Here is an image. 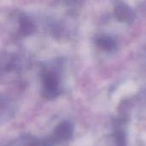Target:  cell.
I'll return each instance as SVG.
<instances>
[{
  "label": "cell",
  "instance_id": "obj_4",
  "mask_svg": "<svg viewBox=\"0 0 146 146\" xmlns=\"http://www.w3.org/2000/svg\"><path fill=\"white\" fill-rule=\"evenodd\" d=\"M98 146H127V134L125 129L118 127L108 137L102 139Z\"/></svg>",
  "mask_w": 146,
  "mask_h": 146
},
{
  "label": "cell",
  "instance_id": "obj_1",
  "mask_svg": "<svg viewBox=\"0 0 146 146\" xmlns=\"http://www.w3.org/2000/svg\"><path fill=\"white\" fill-rule=\"evenodd\" d=\"M61 72L54 64L44 68L41 72V93L47 99H53L61 93Z\"/></svg>",
  "mask_w": 146,
  "mask_h": 146
},
{
  "label": "cell",
  "instance_id": "obj_5",
  "mask_svg": "<svg viewBox=\"0 0 146 146\" xmlns=\"http://www.w3.org/2000/svg\"><path fill=\"white\" fill-rule=\"evenodd\" d=\"M4 146H50L45 140H40L31 135H21L14 139L11 143Z\"/></svg>",
  "mask_w": 146,
  "mask_h": 146
},
{
  "label": "cell",
  "instance_id": "obj_2",
  "mask_svg": "<svg viewBox=\"0 0 146 146\" xmlns=\"http://www.w3.org/2000/svg\"><path fill=\"white\" fill-rule=\"evenodd\" d=\"M74 134V125L69 121H62L59 122L50 135V138L46 139L50 146L61 145L69 141Z\"/></svg>",
  "mask_w": 146,
  "mask_h": 146
},
{
  "label": "cell",
  "instance_id": "obj_6",
  "mask_svg": "<svg viewBox=\"0 0 146 146\" xmlns=\"http://www.w3.org/2000/svg\"><path fill=\"white\" fill-rule=\"evenodd\" d=\"M95 41H96V45L99 49L107 52H114L118 48L117 40L111 35H107V34L99 35L97 37Z\"/></svg>",
  "mask_w": 146,
  "mask_h": 146
},
{
  "label": "cell",
  "instance_id": "obj_7",
  "mask_svg": "<svg viewBox=\"0 0 146 146\" xmlns=\"http://www.w3.org/2000/svg\"><path fill=\"white\" fill-rule=\"evenodd\" d=\"M18 30L22 35L31 34L34 30V24L26 15H20L18 17Z\"/></svg>",
  "mask_w": 146,
  "mask_h": 146
},
{
  "label": "cell",
  "instance_id": "obj_3",
  "mask_svg": "<svg viewBox=\"0 0 146 146\" xmlns=\"http://www.w3.org/2000/svg\"><path fill=\"white\" fill-rule=\"evenodd\" d=\"M114 14L119 21L124 23H132L135 19V13L133 9L125 2L115 3Z\"/></svg>",
  "mask_w": 146,
  "mask_h": 146
}]
</instances>
